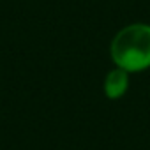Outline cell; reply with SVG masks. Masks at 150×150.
<instances>
[{"instance_id": "6da1fadb", "label": "cell", "mask_w": 150, "mask_h": 150, "mask_svg": "<svg viewBox=\"0 0 150 150\" xmlns=\"http://www.w3.org/2000/svg\"><path fill=\"white\" fill-rule=\"evenodd\" d=\"M113 62L129 71H141L150 65V25L134 23L122 28L111 42Z\"/></svg>"}, {"instance_id": "7a4b0ae2", "label": "cell", "mask_w": 150, "mask_h": 150, "mask_svg": "<svg viewBox=\"0 0 150 150\" xmlns=\"http://www.w3.org/2000/svg\"><path fill=\"white\" fill-rule=\"evenodd\" d=\"M127 87H129V78H127V71L125 69L117 67V69L108 72V76L104 80V92H106L108 97L117 99V97L124 96Z\"/></svg>"}]
</instances>
